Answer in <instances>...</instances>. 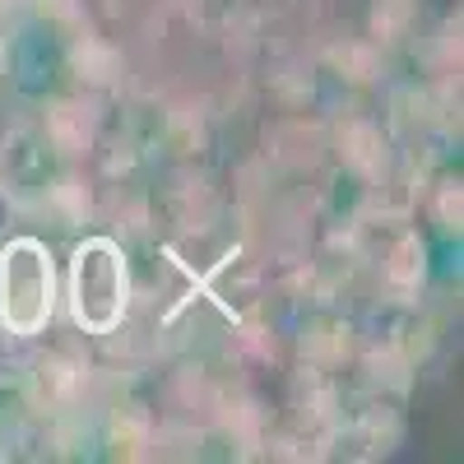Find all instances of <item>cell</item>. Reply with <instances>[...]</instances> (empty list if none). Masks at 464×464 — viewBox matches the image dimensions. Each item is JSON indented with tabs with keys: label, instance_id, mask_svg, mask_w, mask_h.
Here are the masks:
<instances>
[{
	"label": "cell",
	"instance_id": "cell-4",
	"mask_svg": "<svg viewBox=\"0 0 464 464\" xmlns=\"http://www.w3.org/2000/svg\"><path fill=\"white\" fill-rule=\"evenodd\" d=\"M0 80H5V43H0Z\"/></svg>",
	"mask_w": 464,
	"mask_h": 464
},
{
	"label": "cell",
	"instance_id": "cell-5",
	"mask_svg": "<svg viewBox=\"0 0 464 464\" xmlns=\"http://www.w3.org/2000/svg\"><path fill=\"white\" fill-rule=\"evenodd\" d=\"M0 459H10V450H5V446H0Z\"/></svg>",
	"mask_w": 464,
	"mask_h": 464
},
{
	"label": "cell",
	"instance_id": "cell-3",
	"mask_svg": "<svg viewBox=\"0 0 464 464\" xmlns=\"http://www.w3.org/2000/svg\"><path fill=\"white\" fill-rule=\"evenodd\" d=\"M14 223H19V200H14V190L0 181V242L14 237Z\"/></svg>",
	"mask_w": 464,
	"mask_h": 464
},
{
	"label": "cell",
	"instance_id": "cell-2",
	"mask_svg": "<svg viewBox=\"0 0 464 464\" xmlns=\"http://www.w3.org/2000/svg\"><path fill=\"white\" fill-rule=\"evenodd\" d=\"M56 297H61V279H56V256L43 237H14L0 242V325L14 339H33L43 334L56 316Z\"/></svg>",
	"mask_w": 464,
	"mask_h": 464
},
{
	"label": "cell",
	"instance_id": "cell-1",
	"mask_svg": "<svg viewBox=\"0 0 464 464\" xmlns=\"http://www.w3.org/2000/svg\"><path fill=\"white\" fill-rule=\"evenodd\" d=\"M65 306L84 334H116L130 312V265L121 242L84 237L70 251L65 269Z\"/></svg>",
	"mask_w": 464,
	"mask_h": 464
}]
</instances>
